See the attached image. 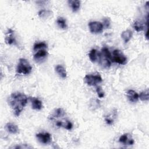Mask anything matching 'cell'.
I'll return each instance as SVG.
<instances>
[{
  "label": "cell",
  "instance_id": "44dd1931",
  "mask_svg": "<svg viewBox=\"0 0 149 149\" xmlns=\"http://www.w3.org/2000/svg\"><path fill=\"white\" fill-rule=\"evenodd\" d=\"M56 23L58 26H59V28L62 29H66L67 28V24H66V21L65 19V18L62 17H58L56 20Z\"/></svg>",
  "mask_w": 149,
  "mask_h": 149
},
{
  "label": "cell",
  "instance_id": "d4e9b609",
  "mask_svg": "<svg viewBox=\"0 0 149 149\" xmlns=\"http://www.w3.org/2000/svg\"><path fill=\"white\" fill-rule=\"evenodd\" d=\"M133 28L134 29V30L136 31L140 32V31H141L144 30V26L141 22H138V21H136L133 23Z\"/></svg>",
  "mask_w": 149,
  "mask_h": 149
},
{
  "label": "cell",
  "instance_id": "5b68a950",
  "mask_svg": "<svg viewBox=\"0 0 149 149\" xmlns=\"http://www.w3.org/2000/svg\"><path fill=\"white\" fill-rule=\"evenodd\" d=\"M88 27L91 33L94 34L101 33L103 31L104 26L100 22L94 21L88 23Z\"/></svg>",
  "mask_w": 149,
  "mask_h": 149
},
{
  "label": "cell",
  "instance_id": "ac0fdd59",
  "mask_svg": "<svg viewBox=\"0 0 149 149\" xmlns=\"http://www.w3.org/2000/svg\"><path fill=\"white\" fill-rule=\"evenodd\" d=\"M69 5H70L71 8L73 12H76L80 8V1L78 0H70L68 1Z\"/></svg>",
  "mask_w": 149,
  "mask_h": 149
},
{
  "label": "cell",
  "instance_id": "8fae6325",
  "mask_svg": "<svg viewBox=\"0 0 149 149\" xmlns=\"http://www.w3.org/2000/svg\"><path fill=\"white\" fill-rule=\"evenodd\" d=\"M31 103V107L33 109L41 110L42 108V103L41 100L36 97H30Z\"/></svg>",
  "mask_w": 149,
  "mask_h": 149
},
{
  "label": "cell",
  "instance_id": "f546056e",
  "mask_svg": "<svg viewBox=\"0 0 149 149\" xmlns=\"http://www.w3.org/2000/svg\"><path fill=\"white\" fill-rule=\"evenodd\" d=\"M105 122H106V123L107 124H108V125H112V123H113V119L112 118H109V117H106L105 118Z\"/></svg>",
  "mask_w": 149,
  "mask_h": 149
},
{
  "label": "cell",
  "instance_id": "5bb4252c",
  "mask_svg": "<svg viewBox=\"0 0 149 149\" xmlns=\"http://www.w3.org/2000/svg\"><path fill=\"white\" fill-rule=\"evenodd\" d=\"M5 128L7 131L11 134H17L19 133V128L17 126L13 123H7L5 125Z\"/></svg>",
  "mask_w": 149,
  "mask_h": 149
},
{
  "label": "cell",
  "instance_id": "83f0119b",
  "mask_svg": "<svg viewBox=\"0 0 149 149\" xmlns=\"http://www.w3.org/2000/svg\"><path fill=\"white\" fill-rule=\"evenodd\" d=\"M103 26H105L106 28H108L110 26V20L108 18H104L103 20Z\"/></svg>",
  "mask_w": 149,
  "mask_h": 149
},
{
  "label": "cell",
  "instance_id": "cb8c5ba5",
  "mask_svg": "<svg viewBox=\"0 0 149 149\" xmlns=\"http://www.w3.org/2000/svg\"><path fill=\"white\" fill-rule=\"evenodd\" d=\"M102 55L107 57V58L109 59L111 61L112 59V55L110 52V51H109L108 48L107 47H104L102 48L101 49V52L100 53Z\"/></svg>",
  "mask_w": 149,
  "mask_h": 149
},
{
  "label": "cell",
  "instance_id": "7402d4cb",
  "mask_svg": "<svg viewBox=\"0 0 149 149\" xmlns=\"http://www.w3.org/2000/svg\"><path fill=\"white\" fill-rule=\"evenodd\" d=\"M47 47L48 45L45 42H36L33 45V51H36L41 49H46L47 48Z\"/></svg>",
  "mask_w": 149,
  "mask_h": 149
},
{
  "label": "cell",
  "instance_id": "4fadbf2b",
  "mask_svg": "<svg viewBox=\"0 0 149 149\" xmlns=\"http://www.w3.org/2000/svg\"><path fill=\"white\" fill-rule=\"evenodd\" d=\"M128 100L132 102H136L139 100V94L133 90H129L126 93Z\"/></svg>",
  "mask_w": 149,
  "mask_h": 149
},
{
  "label": "cell",
  "instance_id": "9c48e42d",
  "mask_svg": "<svg viewBox=\"0 0 149 149\" xmlns=\"http://www.w3.org/2000/svg\"><path fill=\"white\" fill-rule=\"evenodd\" d=\"M48 55V52L45 49H41L38 50L33 56L34 59L36 62H40L44 60Z\"/></svg>",
  "mask_w": 149,
  "mask_h": 149
},
{
  "label": "cell",
  "instance_id": "277c9868",
  "mask_svg": "<svg viewBox=\"0 0 149 149\" xmlns=\"http://www.w3.org/2000/svg\"><path fill=\"white\" fill-rule=\"evenodd\" d=\"M84 81L90 86H95L102 82V79L99 73L96 74H86L84 77Z\"/></svg>",
  "mask_w": 149,
  "mask_h": 149
},
{
  "label": "cell",
  "instance_id": "ffe728a7",
  "mask_svg": "<svg viewBox=\"0 0 149 149\" xmlns=\"http://www.w3.org/2000/svg\"><path fill=\"white\" fill-rule=\"evenodd\" d=\"M52 12L51 10L42 9L38 12V15L42 19H47L52 15Z\"/></svg>",
  "mask_w": 149,
  "mask_h": 149
},
{
  "label": "cell",
  "instance_id": "484cf974",
  "mask_svg": "<svg viewBox=\"0 0 149 149\" xmlns=\"http://www.w3.org/2000/svg\"><path fill=\"white\" fill-rule=\"evenodd\" d=\"M100 107V101L97 99H92L90 101V107L92 108L93 109H97Z\"/></svg>",
  "mask_w": 149,
  "mask_h": 149
},
{
  "label": "cell",
  "instance_id": "4316f807",
  "mask_svg": "<svg viewBox=\"0 0 149 149\" xmlns=\"http://www.w3.org/2000/svg\"><path fill=\"white\" fill-rule=\"evenodd\" d=\"M96 92L98 94V96L99 98H103L104 97L105 93L102 89L100 87H97L96 88Z\"/></svg>",
  "mask_w": 149,
  "mask_h": 149
},
{
  "label": "cell",
  "instance_id": "8992f818",
  "mask_svg": "<svg viewBox=\"0 0 149 149\" xmlns=\"http://www.w3.org/2000/svg\"><path fill=\"white\" fill-rule=\"evenodd\" d=\"M36 138L41 143L45 144L49 143L52 140L51 134L48 132L38 133L36 134Z\"/></svg>",
  "mask_w": 149,
  "mask_h": 149
},
{
  "label": "cell",
  "instance_id": "d6986e66",
  "mask_svg": "<svg viewBox=\"0 0 149 149\" xmlns=\"http://www.w3.org/2000/svg\"><path fill=\"white\" fill-rule=\"evenodd\" d=\"M98 55H99V52H98L95 49H92L88 54V56L90 61L94 63L98 59Z\"/></svg>",
  "mask_w": 149,
  "mask_h": 149
},
{
  "label": "cell",
  "instance_id": "603a6c76",
  "mask_svg": "<svg viewBox=\"0 0 149 149\" xmlns=\"http://www.w3.org/2000/svg\"><path fill=\"white\" fill-rule=\"evenodd\" d=\"M139 98L142 101H147L149 100V92L148 90H146L141 91L140 94H139Z\"/></svg>",
  "mask_w": 149,
  "mask_h": 149
},
{
  "label": "cell",
  "instance_id": "6da1fadb",
  "mask_svg": "<svg viewBox=\"0 0 149 149\" xmlns=\"http://www.w3.org/2000/svg\"><path fill=\"white\" fill-rule=\"evenodd\" d=\"M27 97L23 93L15 92L8 98V103L13 109L14 115L19 116L27 103Z\"/></svg>",
  "mask_w": 149,
  "mask_h": 149
},
{
  "label": "cell",
  "instance_id": "7c38bea8",
  "mask_svg": "<svg viewBox=\"0 0 149 149\" xmlns=\"http://www.w3.org/2000/svg\"><path fill=\"white\" fill-rule=\"evenodd\" d=\"M56 126L59 127H63L67 130H71L73 127V125L72 122L69 120H59L56 122Z\"/></svg>",
  "mask_w": 149,
  "mask_h": 149
},
{
  "label": "cell",
  "instance_id": "ba28073f",
  "mask_svg": "<svg viewBox=\"0 0 149 149\" xmlns=\"http://www.w3.org/2000/svg\"><path fill=\"white\" fill-rule=\"evenodd\" d=\"M5 42L9 45L15 44L16 42L15 37L14 36V31L12 29H9L6 32V36L5 37Z\"/></svg>",
  "mask_w": 149,
  "mask_h": 149
},
{
  "label": "cell",
  "instance_id": "e0dca14e",
  "mask_svg": "<svg viewBox=\"0 0 149 149\" xmlns=\"http://www.w3.org/2000/svg\"><path fill=\"white\" fill-rule=\"evenodd\" d=\"M55 71L57 74L62 78L65 79L67 77V73L65 68L61 65H57L55 66Z\"/></svg>",
  "mask_w": 149,
  "mask_h": 149
},
{
  "label": "cell",
  "instance_id": "f1b7e54d",
  "mask_svg": "<svg viewBox=\"0 0 149 149\" xmlns=\"http://www.w3.org/2000/svg\"><path fill=\"white\" fill-rule=\"evenodd\" d=\"M13 148H31V147L27 146L26 144H22V146L19 145V146H15Z\"/></svg>",
  "mask_w": 149,
  "mask_h": 149
},
{
  "label": "cell",
  "instance_id": "7a4b0ae2",
  "mask_svg": "<svg viewBox=\"0 0 149 149\" xmlns=\"http://www.w3.org/2000/svg\"><path fill=\"white\" fill-rule=\"evenodd\" d=\"M32 67L26 59L20 58L16 68V72L19 74H29L31 72Z\"/></svg>",
  "mask_w": 149,
  "mask_h": 149
},
{
  "label": "cell",
  "instance_id": "9a60e30c",
  "mask_svg": "<svg viewBox=\"0 0 149 149\" xmlns=\"http://www.w3.org/2000/svg\"><path fill=\"white\" fill-rule=\"evenodd\" d=\"M132 31L129 29L123 31L121 33V37L125 43H127L130 40V39L132 37Z\"/></svg>",
  "mask_w": 149,
  "mask_h": 149
},
{
  "label": "cell",
  "instance_id": "3957f363",
  "mask_svg": "<svg viewBox=\"0 0 149 149\" xmlns=\"http://www.w3.org/2000/svg\"><path fill=\"white\" fill-rule=\"evenodd\" d=\"M111 61L119 65H125L127 63V58L121 51L114 49L112 52Z\"/></svg>",
  "mask_w": 149,
  "mask_h": 149
},
{
  "label": "cell",
  "instance_id": "52a82bcc",
  "mask_svg": "<svg viewBox=\"0 0 149 149\" xmlns=\"http://www.w3.org/2000/svg\"><path fill=\"white\" fill-rule=\"evenodd\" d=\"M119 141L124 145H133L134 143V141L131 134L129 133H125L120 136L119 139Z\"/></svg>",
  "mask_w": 149,
  "mask_h": 149
},
{
  "label": "cell",
  "instance_id": "30bf717a",
  "mask_svg": "<svg viewBox=\"0 0 149 149\" xmlns=\"http://www.w3.org/2000/svg\"><path fill=\"white\" fill-rule=\"evenodd\" d=\"M98 59L99 60L100 64L104 68H108L111 65V61L107 57L102 55L100 53H99Z\"/></svg>",
  "mask_w": 149,
  "mask_h": 149
},
{
  "label": "cell",
  "instance_id": "2e32d148",
  "mask_svg": "<svg viewBox=\"0 0 149 149\" xmlns=\"http://www.w3.org/2000/svg\"><path fill=\"white\" fill-rule=\"evenodd\" d=\"M66 115V113L65 111L61 108L56 109L53 113L51 115V116L50 117L51 119H54L55 118H62L63 117Z\"/></svg>",
  "mask_w": 149,
  "mask_h": 149
}]
</instances>
